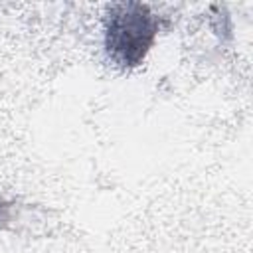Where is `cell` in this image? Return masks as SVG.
I'll return each mask as SVG.
<instances>
[{
	"label": "cell",
	"instance_id": "1",
	"mask_svg": "<svg viewBox=\"0 0 253 253\" xmlns=\"http://www.w3.org/2000/svg\"><path fill=\"white\" fill-rule=\"evenodd\" d=\"M156 32L158 20L150 6L142 2L113 4L105 18V49L115 63L134 67L146 57Z\"/></svg>",
	"mask_w": 253,
	"mask_h": 253
}]
</instances>
